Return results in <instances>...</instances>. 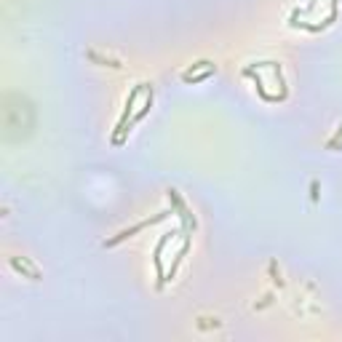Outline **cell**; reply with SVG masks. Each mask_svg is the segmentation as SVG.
I'll use <instances>...</instances> for the list:
<instances>
[{
  "label": "cell",
  "mask_w": 342,
  "mask_h": 342,
  "mask_svg": "<svg viewBox=\"0 0 342 342\" xmlns=\"http://www.w3.org/2000/svg\"><path fill=\"white\" fill-rule=\"evenodd\" d=\"M147 83H139V86H134V91L128 94V99H126V112H123V118L118 121V126H115V134H112V142L115 145H121L123 142V134L128 131L126 128V123H128V118H131V112H134V104H136V97L142 94V88H145Z\"/></svg>",
  "instance_id": "obj_1"
},
{
  "label": "cell",
  "mask_w": 342,
  "mask_h": 342,
  "mask_svg": "<svg viewBox=\"0 0 342 342\" xmlns=\"http://www.w3.org/2000/svg\"><path fill=\"white\" fill-rule=\"evenodd\" d=\"M169 211H161V214H155V217H150V219H142V222H136L134 227H128V230H123L121 235H115V238H110V241H104V246H115V243H121V241H126V238H131L134 233H139V230H145L147 225H155V222H161L163 217H166Z\"/></svg>",
  "instance_id": "obj_2"
},
{
  "label": "cell",
  "mask_w": 342,
  "mask_h": 342,
  "mask_svg": "<svg viewBox=\"0 0 342 342\" xmlns=\"http://www.w3.org/2000/svg\"><path fill=\"white\" fill-rule=\"evenodd\" d=\"M169 198H171V203H174L176 209H179V217L185 219V225H190V227H195V219H193L190 214H187V209H185V203H182V198H179V195H176V190H171V193H169Z\"/></svg>",
  "instance_id": "obj_3"
},
{
  "label": "cell",
  "mask_w": 342,
  "mask_h": 342,
  "mask_svg": "<svg viewBox=\"0 0 342 342\" xmlns=\"http://www.w3.org/2000/svg\"><path fill=\"white\" fill-rule=\"evenodd\" d=\"M152 107V88L147 91V97H145V104H142V110H139V112H134V121H142V118L147 115V110Z\"/></svg>",
  "instance_id": "obj_4"
},
{
  "label": "cell",
  "mask_w": 342,
  "mask_h": 342,
  "mask_svg": "<svg viewBox=\"0 0 342 342\" xmlns=\"http://www.w3.org/2000/svg\"><path fill=\"white\" fill-rule=\"evenodd\" d=\"M11 265H14L16 270H25V267H21V262H19V259H11ZM25 273H27V270H25ZM30 273H32L35 278H38V270H30Z\"/></svg>",
  "instance_id": "obj_5"
}]
</instances>
